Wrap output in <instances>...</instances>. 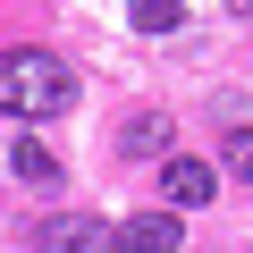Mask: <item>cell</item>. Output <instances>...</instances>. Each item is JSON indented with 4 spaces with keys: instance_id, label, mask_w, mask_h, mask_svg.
Masks as SVG:
<instances>
[{
    "instance_id": "obj_1",
    "label": "cell",
    "mask_w": 253,
    "mask_h": 253,
    "mask_svg": "<svg viewBox=\"0 0 253 253\" xmlns=\"http://www.w3.org/2000/svg\"><path fill=\"white\" fill-rule=\"evenodd\" d=\"M76 110V68L42 42H17V51H0V118H68Z\"/></svg>"
},
{
    "instance_id": "obj_2",
    "label": "cell",
    "mask_w": 253,
    "mask_h": 253,
    "mask_svg": "<svg viewBox=\"0 0 253 253\" xmlns=\"http://www.w3.org/2000/svg\"><path fill=\"white\" fill-rule=\"evenodd\" d=\"M34 253H118V228L93 211H51L34 219Z\"/></svg>"
},
{
    "instance_id": "obj_3",
    "label": "cell",
    "mask_w": 253,
    "mask_h": 253,
    "mask_svg": "<svg viewBox=\"0 0 253 253\" xmlns=\"http://www.w3.org/2000/svg\"><path fill=\"white\" fill-rule=\"evenodd\" d=\"M161 194H169V211H203V203L219 194V169L194 161V152H169V161H161Z\"/></svg>"
},
{
    "instance_id": "obj_4",
    "label": "cell",
    "mask_w": 253,
    "mask_h": 253,
    "mask_svg": "<svg viewBox=\"0 0 253 253\" xmlns=\"http://www.w3.org/2000/svg\"><path fill=\"white\" fill-rule=\"evenodd\" d=\"M177 245H186L177 211H126L118 219V253H177Z\"/></svg>"
},
{
    "instance_id": "obj_5",
    "label": "cell",
    "mask_w": 253,
    "mask_h": 253,
    "mask_svg": "<svg viewBox=\"0 0 253 253\" xmlns=\"http://www.w3.org/2000/svg\"><path fill=\"white\" fill-rule=\"evenodd\" d=\"M126 152H144V161H169V118L161 110H144V118H126V135H118Z\"/></svg>"
},
{
    "instance_id": "obj_6",
    "label": "cell",
    "mask_w": 253,
    "mask_h": 253,
    "mask_svg": "<svg viewBox=\"0 0 253 253\" xmlns=\"http://www.w3.org/2000/svg\"><path fill=\"white\" fill-rule=\"evenodd\" d=\"M9 169H17V177H26V186H59V161H51V152H42V144H34V135H26V144H17V152H9Z\"/></svg>"
},
{
    "instance_id": "obj_7",
    "label": "cell",
    "mask_w": 253,
    "mask_h": 253,
    "mask_svg": "<svg viewBox=\"0 0 253 253\" xmlns=\"http://www.w3.org/2000/svg\"><path fill=\"white\" fill-rule=\"evenodd\" d=\"M177 26H186L177 0H135V34H177Z\"/></svg>"
},
{
    "instance_id": "obj_8",
    "label": "cell",
    "mask_w": 253,
    "mask_h": 253,
    "mask_svg": "<svg viewBox=\"0 0 253 253\" xmlns=\"http://www.w3.org/2000/svg\"><path fill=\"white\" fill-rule=\"evenodd\" d=\"M228 169H236V177H253V126H236V135H228Z\"/></svg>"
}]
</instances>
